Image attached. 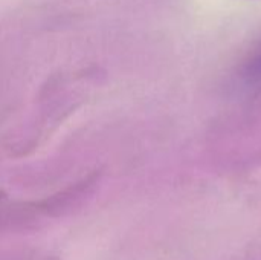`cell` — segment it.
<instances>
[{"label":"cell","instance_id":"6da1fadb","mask_svg":"<svg viewBox=\"0 0 261 260\" xmlns=\"http://www.w3.org/2000/svg\"><path fill=\"white\" fill-rule=\"evenodd\" d=\"M242 80L246 86L261 84V44L251 54L242 70Z\"/></svg>","mask_w":261,"mask_h":260}]
</instances>
